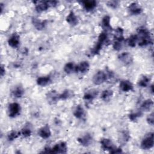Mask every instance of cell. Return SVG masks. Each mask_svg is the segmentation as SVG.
Listing matches in <instances>:
<instances>
[{
    "label": "cell",
    "mask_w": 154,
    "mask_h": 154,
    "mask_svg": "<svg viewBox=\"0 0 154 154\" xmlns=\"http://www.w3.org/2000/svg\"><path fill=\"white\" fill-rule=\"evenodd\" d=\"M138 45L140 46H145L152 43V38L151 37L149 30L145 26H140L137 28Z\"/></svg>",
    "instance_id": "6da1fadb"
},
{
    "label": "cell",
    "mask_w": 154,
    "mask_h": 154,
    "mask_svg": "<svg viewBox=\"0 0 154 154\" xmlns=\"http://www.w3.org/2000/svg\"><path fill=\"white\" fill-rule=\"evenodd\" d=\"M153 132H149L146 134L141 142V148L143 150H149L153 147Z\"/></svg>",
    "instance_id": "7a4b0ae2"
},
{
    "label": "cell",
    "mask_w": 154,
    "mask_h": 154,
    "mask_svg": "<svg viewBox=\"0 0 154 154\" xmlns=\"http://www.w3.org/2000/svg\"><path fill=\"white\" fill-rule=\"evenodd\" d=\"M21 107L20 104L17 102H13L8 105L7 113L10 117L14 118L20 114Z\"/></svg>",
    "instance_id": "3957f363"
},
{
    "label": "cell",
    "mask_w": 154,
    "mask_h": 154,
    "mask_svg": "<svg viewBox=\"0 0 154 154\" xmlns=\"http://www.w3.org/2000/svg\"><path fill=\"white\" fill-rule=\"evenodd\" d=\"M106 81L105 70H99L95 73L92 78V81L95 85H100Z\"/></svg>",
    "instance_id": "277c9868"
},
{
    "label": "cell",
    "mask_w": 154,
    "mask_h": 154,
    "mask_svg": "<svg viewBox=\"0 0 154 154\" xmlns=\"http://www.w3.org/2000/svg\"><path fill=\"white\" fill-rule=\"evenodd\" d=\"M46 99L47 102L50 105H54L57 103L60 99V94L57 92L55 90L49 91L46 94Z\"/></svg>",
    "instance_id": "5b68a950"
},
{
    "label": "cell",
    "mask_w": 154,
    "mask_h": 154,
    "mask_svg": "<svg viewBox=\"0 0 154 154\" xmlns=\"http://www.w3.org/2000/svg\"><path fill=\"white\" fill-rule=\"evenodd\" d=\"M118 59L122 63L126 66L131 64L134 61L132 55L128 52H122L120 54H119L118 56Z\"/></svg>",
    "instance_id": "8992f818"
},
{
    "label": "cell",
    "mask_w": 154,
    "mask_h": 154,
    "mask_svg": "<svg viewBox=\"0 0 154 154\" xmlns=\"http://www.w3.org/2000/svg\"><path fill=\"white\" fill-rule=\"evenodd\" d=\"M67 152V146L65 142L61 141L55 144L51 148V153H66Z\"/></svg>",
    "instance_id": "52a82bcc"
},
{
    "label": "cell",
    "mask_w": 154,
    "mask_h": 154,
    "mask_svg": "<svg viewBox=\"0 0 154 154\" xmlns=\"http://www.w3.org/2000/svg\"><path fill=\"white\" fill-rule=\"evenodd\" d=\"M98 93V91L96 89H90L85 91L83 96V99L85 103H90L97 96Z\"/></svg>",
    "instance_id": "ba28073f"
},
{
    "label": "cell",
    "mask_w": 154,
    "mask_h": 154,
    "mask_svg": "<svg viewBox=\"0 0 154 154\" xmlns=\"http://www.w3.org/2000/svg\"><path fill=\"white\" fill-rule=\"evenodd\" d=\"M78 143L84 147H87L91 144L93 141V137L89 133H85L84 135L78 138Z\"/></svg>",
    "instance_id": "9c48e42d"
},
{
    "label": "cell",
    "mask_w": 154,
    "mask_h": 154,
    "mask_svg": "<svg viewBox=\"0 0 154 154\" xmlns=\"http://www.w3.org/2000/svg\"><path fill=\"white\" fill-rule=\"evenodd\" d=\"M100 143L102 146V148L103 150H108L109 151V152L116 147L114 146V143L110 139L106 138H102L100 141Z\"/></svg>",
    "instance_id": "30bf717a"
},
{
    "label": "cell",
    "mask_w": 154,
    "mask_h": 154,
    "mask_svg": "<svg viewBox=\"0 0 154 154\" xmlns=\"http://www.w3.org/2000/svg\"><path fill=\"white\" fill-rule=\"evenodd\" d=\"M128 11L132 15H138L143 12V8L137 2H134L128 6Z\"/></svg>",
    "instance_id": "8fae6325"
},
{
    "label": "cell",
    "mask_w": 154,
    "mask_h": 154,
    "mask_svg": "<svg viewBox=\"0 0 154 154\" xmlns=\"http://www.w3.org/2000/svg\"><path fill=\"white\" fill-rule=\"evenodd\" d=\"M35 4V10L38 13H41L47 10L51 6L49 5L48 1H38L34 2Z\"/></svg>",
    "instance_id": "7c38bea8"
},
{
    "label": "cell",
    "mask_w": 154,
    "mask_h": 154,
    "mask_svg": "<svg viewBox=\"0 0 154 154\" xmlns=\"http://www.w3.org/2000/svg\"><path fill=\"white\" fill-rule=\"evenodd\" d=\"M38 135L43 139H48L51 135V131L48 125L41 127L38 131Z\"/></svg>",
    "instance_id": "4fadbf2b"
},
{
    "label": "cell",
    "mask_w": 154,
    "mask_h": 154,
    "mask_svg": "<svg viewBox=\"0 0 154 154\" xmlns=\"http://www.w3.org/2000/svg\"><path fill=\"white\" fill-rule=\"evenodd\" d=\"M8 45L13 48H17L20 45V36L16 33L12 34L8 39Z\"/></svg>",
    "instance_id": "5bb4252c"
},
{
    "label": "cell",
    "mask_w": 154,
    "mask_h": 154,
    "mask_svg": "<svg viewBox=\"0 0 154 154\" xmlns=\"http://www.w3.org/2000/svg\"><path fill=\"white\" fill-rule=\"evenodd\" d=\"M119 88L123 92H129L133 90L134 86L130 81L122 80L119 84Z\"/></svg>",
    "instance_id": "9a60e30c"
},
{
    "label": "cell",
    "mask_w": 154,
    "mask_h": 154,
    "mask_svg": "<svg viewBox=\"0 0 154 154\" xmlns=\"http://www.w3.org/2000/svg\"><path fill=\"white\" fill-rule=\"evenodd\" d=\"M83 6L84 8L87 11L93 10L97 6V2L94 0H85L80 2Z\"/></svg>",
    "instance_id": "2e32d148"
},
{
    "label": "cell",
    "mask_w": 154,
    "mask_h": 154,
    "mask_svg": "<svg viewBox=\"0 0 154 154\" xmlns=\"http://www.w3.org/2000/svg\"><path fill=\"white\" fill-rule=\"evenodd\" d=\"M124 31L121 27H117L114 31V42L123 43L125 40V37L123 35Z\"/></svg>",
    "instance_id": "e0dca14e"
},
{
    "label": "cell",
    "mask_w": 154,
    "mask_h": 154,
    "mask_svg": "<svg viewBox=\"0 0 154 154\" xmlns=\"http://www.w3.org/2000/svg\"><path fill=\"white\" fill-rule=\"evenodd\" d=\"M90 69V64L88 61H83L81 62L78 65L76 66L75 72H80L81 73H86Z\"/></svg>",
    "instance_id": "ac0fdd59"
},
{
    "label": "cell",
    "mask_w": 154,
    "mask_h": 154,
    "mask_svg": "<svg viewBox=\"0 0 154 154\" xmlns=\"http://www.w3.org/2000/svg\"><path fill=\"white\" fill-rule=\"evenodd\" d=\"M24 88L21 85H17L11 90V95L16 98H20L24 94Z\"/></svg>",
    "instance_id": "d6986e66"
},
{
    "label": "cell",
    "mask_w": 154,
    "mask_h": 154,
    "mask_svg": "<svg viewBox=\"0 0 154 154\" xmlns=\"http://www.w3.org/2000/svg\"><path fill=\"white\" fill-rule=\"evenodd\" d=\"M102 26L103 29V31L108 32L112 31V27L110 24V17L108 15L105 16L102 18Z\"/></svg>",
    "instance_id": "ffe728a7"
},
{
    "label": "cell",
    "mask_w": 154,
    "mask_h": 154,
    "mask_svg": "<svg viewBox=\"0 0 154 154\" xmlns=\"http://www.w3.org/2000/svg\"><path fill=\"white\" fill-rule=\"evenodd\" d=\"M32 23L34 26L37 30H42L45 28L46 25V20H41L38 18L32 17Z\"/></svg>",
    "instance_id": "44dd1931"
},
{
    "label": "cell",
    "mask_w": 154,
    "mask_h": 154,
    "mask_svg": "<svg viewBox=\"0 0 154 154\" xmlns=\"http://www.w3.org/2000/svg\"><path fill=\"white\" fill-rule=\"evenodd\" d=\"M66 22L71 26H76L78 23V19L73 11H70L66 17Z\"/></svg>",
    "instance_id": "7402d4cb"
},
{
    "label": "cell",
    "mask_w": 154,
    "mask_h": 154,
    "mask_svg": "<svg viewBox=\"0 0 154 154\" xmlns=\"http://www.w3.org/2000/svg\"><path fill=\"white\" fill-rule=\"evenodd\" d=\"M73 116L78 119H84L85 117V111L84 108L80 105H78L76 106L73 111Z\"/></svg>",
    "instance_id": "603a6c76"
},
{
    "label": "cell",
    "mask_w": 154,
    "mask_h": 154,
    "mask_svg": "<svg viewBox=\"0 0 154 154\" xmlns=\"http://www.w3.org/2000/svg\"><path fill=\"white\" fill-rule=\"evenodd\" d=\"M153 106V101L150 99H148L145 100L142 104L141 105V110L142 111H149Z\"/></svg>",
    "instance_id": "cb8c5ba5"
},
{
    "label": "cell",
    "mask_w": 154,
    "mask_h": 154,
    "mask_svg": "<svg viewBox=\"0 0 154 154\" xmlns=\"http://www.w3.org/2000/svg\"><path fill=\"white\" fill-rule=\"evenodd\" d=\"M36 82L38 85L45 87L47 85L49 84L51 82V78L49 76H41L37 79Z\"/></svg>",
    "instance_id": "d4e9b609"
},
{
    "label": "cell",
    "mask_w": 154,
    "mask_h": 154,
    "mask_svg": "<svg viewBox=\"0 0 154 154\" xmlns=\"http://www.w3.org/2000/svg\"><path fill=\"white\" fill-rule=\"evenodd\" d=\"M113 96V91L109 89H106L102 91L100 94V98L104 102H108L110 100Z\"/></svg>",
    "instance_id": "484cf974"
},
{
    "label": "cell",
    "mask_w": 154,
    "mask_h": 154,
    "mask_svg": "<svg viewBox=\"0 0 154 154\" xmlns=\"http://www.w3.org/2000/svg\"><path fill=\"white\" fill-rule=\"evenodd\" d=\"M130 139V135L126 131H122L119 135V140L120 143L125 144Z\"/></svg>",
    "instance_id": "4316f807"
},
{
    "label": "cell",
    "mask_w": 154,
    "mask_h": 154,
    "mask_svg": "<svg viewBox=\"0 0 154 154\" xmlns=\"http://www.w3.org/2000/svg\"><path fill=\"white\" fill-rule=\"evenodd\" d=\"M73 96H74L73 91L70 90H69V89H66V90H64L62 93L60 94V100H63L70 99Z\"/></svg>",
    "instance_id": "83f0119b"
},
{
    "label": "cell",
    "mask_w": 154,
    "mask_h": 154,
    "mask_svg": "<svg viewBox=\"0 0 154 154\" xmlns=\"http://www.w3.org/2000/svg\"><path fill=\"white\" fill-rule=\"evenodd\" d=\"M150 82V78L147 76H143L138 81V86L141 87H147Z\"/></svg>",
    "instance_id": "f1b7e54d"
},
{
    "label": "cell",
    "mask_w": 154,
    "mask_h": 154,
    "mask_svg": "<svg viewBox=\"0 0 154 154\" xmlns=\"http://www.w3.org/2000/svg\"><path fill=\"white\" fill-rule=\"evenodd\" d=\"M76 66L73 62H69L66 63L64 66V71L67 73L70 74L73 72H75Z\"/></svg>",
    "instance_id": "f546056e"
},
{
    "label": "cell",
    "mask_w": 154,
    "mask_h": 154,
    "mask_svg": "<svg viewBox=\"0 0 154 154\" xmlns=\"http://www.w3.org/2000/svg\"><path fill=\"white\" fill-rule=\"evenodd\" d=\"M142 116H143V111L141 109H140V110H138L135 112H133L130 113L128 115V117H129V119L131 121L135 122V121L137 120V119L139 117H141Z\"/></svg>",
    "instance_id": "4dcf8cb0"
},
{
    "label": "cell",
    "mask_w": 154,
    "mask_h": 154,
    "mask_svg": "<svg viewBox=\"0 0 154 154\" xmlns=\"http://www.w3.org/2000/svg\"><path fill=\"white\" fill-rule=\"evenodd\" d=\"M138 42V37L137 34L131 35L127 40L128 45L131 47H135Z\"/></svg>",
    "instance_id": "1f68e13d"
},
{
    "label": "cell",
    "mask_w": 154,
    "mask_h": 154,
    "mask_svg": "<svg viewBox=\"0 0 154 154\" xmlns=\"http://www.w3.org/2000/svg\"><path fill=\"white\" fill-rule=\"evenodd\" d=\"M20 134L24 137V138H27L29 137V136L31 135L32 131L31 129L29 126H25L20 131Z\"/></svg>",
    "instance_id": "d6a6232c"
},
{
    "label": "cell",
    "mask_w": 154,
    "mask_h": 154,
    "mask_svg": "<svg viewBox=\"0 0 154 154\" xmlns=\"http://www.w3.org/2000/svg\"><path fill=\"white\" fill-rule=\"evenodd\" d=\"M20 134V132H18L17 131H11V132H10L8 135H7V140L9 141H12L13 140H14L15 139H16L19 136V135Z\"/></svg>",
    "instance_id": "836d02e7"
},
{
    "label": "cell",
    "mask_w": 154,
    "mask_h": 154,
    "mask_svg": "<svg viewBox=\"0 0 154 154\" xmlns=\"http://www.w3.org/2000/svg\"><path fill=\"white\" fill-rule=\"evenodd\" d=\"M106 4L109 7L115 9L119 6V2L117 1H109L106 2Z\"/></svg>",
    "instance_id": "e575fe53"
},
{
    "label": "cell",
    "mask_w": 154,
    "mask_h": 154,
    "mask_svg": "<svg viewBox=\"0 0 154 154\" xmlns=\"http://www.w3.org/2000/svg\"><path fill=\"white\" fill-rule=\"evenodd\" d=\"M146 120L149 125H152V126L153 125V122H154V113H153V112H152L149 115H148V116L146 119Z\"/></svg>",
    "instance_id": "d590c367"
},
{
    "label": "cell",
    "mask_w": 154,
    "mask_h": 154,
    "mask_svg": "<svg viewBox=\"0 0 154 154\" xmlns=\"http://www.w3.org/2000/svg\"><path fill=\"white\" fill-rule=\"evenodd\" d=\"M110 153H122V150L121 148L116 147L113 150H112L110 152Z\"/></svg>",
    "instance_id": "8d00e7d4"
},
{
    "label": "cell",
    "mask_w": 154,
    "mask_h": 154,
    "mask_svg": "<svg viewBox=\"0 0 154 154\" xmlns=\"http://www.w3.org/2000/svg\"><path fill=\"white\" fill-rule=\"evenodd\" d=\"M0 74H1V76L2 77L5 74V69L4 66L2 64L1 66V70H0Z\"/></svg>",
    "instance_id": "74e56055"
},
{
    "label": "cell",
    "mask_w": 154,
    "mask_h": 154,
    "mask_svg": "<svg viewBox=\"0 0 154 154\" xmlns=\"http://www.w3.org/2000/svg\"><path fill=\"white\" fill-rule=\"evenodd\" d=\"M150 88H151V92H152V93L153 94V84L150 86Z\"/></svg>",
    "instance_id": "f35d334b"
}]
</instances>
